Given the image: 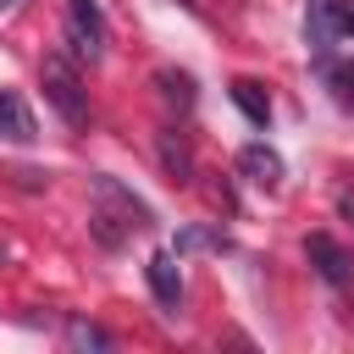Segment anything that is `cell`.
Masks as SVG:
<instances>
[{
	"label": "cell",
	"instance_id": "cell-8",
	"mask_svg": "<svg viewBox=\"0 0 354 354\" xmlns=\"http://www.w3.org/2000/svg\"><path fill=\"white\" fill-rule=\"evenodd\" d=\"M227 94H232V105H238L254 127H266V122H271V94H266L254 77H232V88H227Z\"/></svg>",
	"mask_w": 354,
	"mask_h": 354
},
{
	"label": "cell",
	"instance_id": "cell-9",
	"mask_svg": "<svg viewBox=\"0 0 354 354\" xmlns=\"http://www.w3.org/2000/svg\"><path fill=\"white\" fill-rule=\"evenodd\" d=\"M232 243H227V232H216V227H183L177 238H171V254H227Z\"/></svg>",
	"mask_w": 354,
	"mask_h": 354
},
{
	"label": "cell",
	"instance_id": "cell-10",
	"mask_svg": "<svg viewBox=\"0 0 354 354\" xmlns=\"http://www.w3.org/2000/svg\"><path fill=\"white\" fill-rule=\"evenodd\" d=\"M0 133H6V138H17V144H28V138H33V116H28V105H22L17 94H0Z\"/></svg>",
	"mask_w": 354,
	"mask_h": 354
},
{
	"label": "cell",
	"instance_id": "cell-16",
	"mask_svg": "<svg viewBox=\"0 0 354 354\" xmlns=\"http://www.w3.org/2000/svg\"><path fill=\"white\" fill-rule=\"evenodd\" d=\"M6 6H17V0H0V11H6Z\"/></svg>",
	"mask_w": 354,
	"mask_h": 354
},
{
	"label": "cell",
	"instance_id": "cell-6",
	"mask_svg": "<svg viewBox=\"0 0 354 354\" xmlns=\"http://www.w3.org/2000/svg\"><path fill=\"white\" fill-rule=\"evenodd\" d=\"M238 171H243L249 183H260V188H277V183H282V155H277L271 144H243V149H238Z\"/></svg>",
	"mask_w": 354,
	"mask_h": 354
},
{
	"label": "cell",
	"instance_id": "cell-2",
	"mask_svg": "<svg viewBox=\"0 0 354 354\" xmlns=\"http://www.w3.org/2000/svg\"><path fill=\"white\" fill-rule=\"evenodd\" d=\"M66 44L77 61H100L105 55V17L100 0H66Z\"/></svg>",
	"mask_w": 354,
	"mask_h": 354
},
{
	"label": "cell",
	"instance_id": "cell-4",
	"mask_svg": "<svg viewBox=\"0 0 354 354\" xmlns=\"http://www.w3.org/2000/svg\"><path fill=\"white\" fill-rule=\"evenodd\" d=\"M94 194H100V205H105V210H116V216H122V227H138V232H144V227H155V210H149L133 188H122L116 177H105V171H100V177H94Z\"/></svg>",
	"mask_w": 354,
	"mask_h": 354
},
{
	"label": "cell",
	"instance_id": "cell-14",
	"mask_svg": "<svg viewBox=\"0 0 354 354\" xmlns=\"http://www.w3.org/2000/svg\"><path fill=\"white\" fill-rule=\"evenodd\" d=\"M332 33H354V6L348 0H332Z\"/></svg>",
	"mask_w": 354,
	"mask_h": 354
},
{
	"label": "cell",
	"instance_id": "cell-3",
	"mask_svg": "<svg viewBox=\"0 0 354 354\" xmlns=\"http://www.w3.org/2000/svg\"><path fill=\"white\" fill-rule=\"evenodd\" d=\"M304 254H310V266L332 282V288H348L354 282V254L337 243V238H326V232H310L304 238Z\"/></svg>",
	"mask_w": 354,
	"mask_h": 354
},
{
	"label": "cell",
	"instance_id": "cell-7",
	"mask_svg": "<svg viewBox=\"0 0 354 354\" xmlns=\"http://www.w3.org/2000/svg\"><path fill=\"white\" fill-rule=\"evenodd\" d=\"M160 171H166L171 183H194V149H188V138H183L177 127L160 133Z\"/></svg>",
	"mask_w": 354,
	"mask_h": 354
},
{
	"label": "cell",
	"instance_id": "cell-11",
	"mask_svg": "<svg viewBox=\"0 0 354 354\" xmlns=\"http://www.w3.org/2000/svg\"><path fill=\"white\" fill-rule=\"evenodd\" d=\"M66 343H72V348H94V354H105V348H116V337H111L105 326H94V321H83V315H72V321H66Z\"/></svg>",
	"mask_w": 354,
	"mask_h": 354
},
{
	"label": "cell",
	"instance_id": "cell-15",
	"mask_svg": "<svg viewBox=\"0 0 354 354\" xmlns=\"http://www.w3.org/2000/svg\"><path fill=\"white\" fill-rule=\"evenodd\" d=\"M337 210H343V216L354 221V188H337Z\"/></svg>",
	"mask_w": 354,
	"mask_h": 354
},
{
	"label": "cell",
	"instance_id": "cell-12",
	"mask_svg": "<svg viewBox=\"0 0 354 354\" xmlns=\"http://www.w3.org/2000/svg\"><path fill=\"white\" fill-rule=\"evenodd\" d=\"M321 72H326V83H332L337 105L354 116V61H321Z\"/></svg>",
	"mask_w": 354,
	"mask_h": 354
},
{
	"label": "cell",
	"instance_id": "cell-13",
	"mask_svg": "<svg viewBox=\"0 0 354 354\" xmlns=\"http://www.w3.org/2000/svg\"><path fill=\"white\" fill-rule=\"evenodd\" d=\"M155 83H160V94H166L171 105H183V111L194 105V77H188V72H160Z\"/></svg>",
	"mask_w": 354,
	"mask_h": 354
},
{
	"label": "cell",
	"instance_id": "cell-1",
	"mask_svg": "<svg viewBox=\"0 0 354 354\" xmlns=\"http://www.w3.org/2000/svg\"><path fill=\"white\" fill-rule=\"evenodd\" d=\"M39 88H44V100L61 111L66 127H83V122H88V94H83V77H77V66H72L66 55H44V61H39Z\"/></svg>",
	"mask_w": 354,
	"mask_h": 354
},
{
	"label": "cell",
	"instance_id": "cell-5",
	"mask_svg": "<svg viewBox=\"0 0 354 354\" xmlns=\"http://www.w3.org/2000/svg\"><path fill=\"white\" fill-rule=\"evenodd\" d=\"M144 277H149V293H155V299H160L166 310H177V304H183V277H177V254H171V249L149 254Z\"/></svg>",
	"mask_w": 354,
	"mask_h": 354
}]
</instances>
